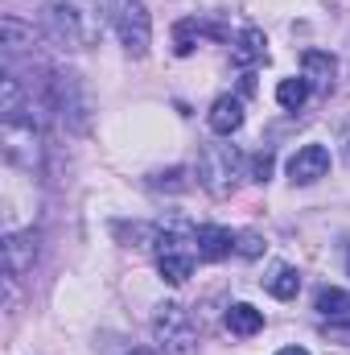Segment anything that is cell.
I'll return each mask as SVG.
<instances>
[{
  "instance_id": "cell-25",
  "label": "cell",
  "mask_w": 350,
  "mask_h": 355,
  "mask_svg": "<svg viewBox=\"0 0 350 355\" xmlns=\"http://www.w3.org/2000/svg\"><path fill=\"white\" fill-rule=\"evenodd\" d=\"M347 268H350V244H347Z\"/></svg>"
},
{
  "instance_id": "cell-15",
  "label": "cell",
  "mask_w": 350,
  "mask_h": 355,
  "mask_svg": "<svg viewBox=\"0 0 350 355\" xmlns=\"http://www.w3.org/2000/svg\"><path fill=\"white\" fill-rule=\"evenodd\" d=\"M227 331H231V335H239V339H252L256 331H264V314L256 310V306L239 302V306H231V310H227Z\"/></svg>"
},
{
  "instance_id": "cell-12",
  "label": "cell",
  "mask_w": 350,
  "mask_h": 355,
  "mask_svg": "<svg viewBox=\"0 0 350 355\" xmlns=\"http://www.w3.org/2000/svg\"><path fill=\"white\" fill-rule=\"evenodd\" d=\"M210 128L219 132V137H231V132H239L243 128V103L235 99V95H219L214 103H210Z\"/></svg>"
},
{
  "instance_id": "cell-4",
  "label": "cell",
  "mask_w": 350,
  "mask_h": 355,
  "mask_svg": "<svg viewBox=\"0 0 350 355\" xmlns=\"http://www.w3.org/2000/svg\"><path fill=\"white\" fill-rule=\"evenodd\" d=\"M239 170H243V157L235 153V145H223V141L202 145V153H198V182L214 198H227L239 186Z\"/></svg>"
},
{
  "instance_id": "cell-26",
  "label": "cell",
  "mask_w": 350,
  "mask_h": 355,
  "mask_svg": "<svg viewBox=\"0 0 350 355\" xmlns=\"http://www.w3.org/2000/svg\"><path fill=\"white\" fill-rule=\"evenodd\" d=\"M347 157H350V137H347Z\"/></svg>"
},
{
  "instance_id": "cell-20",
  "label": "cell",
  "mask_w": 350,
  "mask_h": 355,
  "mask_svg": "<svg viewBox=\"0 0 350 355\" xmlns=\"http://www.w3.org/2000/svg\"><path fill=\"white\" fill-rule=\"evenodd\" d=\"M153 186L157 190H190V174L174 166V170H161V174H153Z\"/></svg>"
},
{
  "instance_id": "cell-8",
  "label": "cell",
  "mask_w": 350,
  "mask_h": 355,
  "mask_svg": "<svg viewBox=\"0 0 350 355\" xmlns=\"http://www.w3.org/2000/svg\"><path fill=\"white\" fill-rule=\"evenodd\" d=\"M37 261V232H8L4 236V268L8 277H25Z\"/></svg>"
},
{
  "instance_id": "cell-17",
  "label": "cell",
  "mask_w": 350,
  "mask_h": 355,
  "mask_svg": "<svg viewBox=\"0 0 350 355\" xmlns=\"http://www.w3.org/2000/svg\"><path fill=\"white\" fill-rule=\"evenodd\" d=\"M33 46V25H25L21 17H4V54H21Z\"/></svg>"
},
{
  "instance_id": "cell-11",
  "label": "cell",
  "mask_w": 350,
  "mask_h": 355,
  "mask_svg": "<svg viewBox=\"0 0 350 355\" xmlns=\"http://www.w3.org/2000/svg\"><path fill=\"white\" fill-rule=\"evenodd\" d=\"M194 244H198V257H202V261H223V257L235 248V236H231L227 227L202 223V227H194Z\"/></svg>"
},
{
  "instance_id": "cell-18",
  "label": "cell",
  "mask_w": 350,
  "mask_h": 355,
  "mask_svg": "<svg viewBox=\"0 0 350 355\" xmlns=\"http://www.w3.org/2000/svg\"><path fill=\"white\" fill-rule=\"evenodd\" d=\"M198 37H202V25H198L194 17H181L174 25V54L177 58H190V54L198 50Z\"/></svg>"
},
{
  "instance_id": "cell-21",
  "label": "cell",
  "mask_w": 350,
  "mask_h": 355,
  "mask_svg": "<svg viewBox=\"0 0 350 355\" xmlns=\"http://www.w3.org/2000/svg\"><path fill=\"white\" fill-rule=\"evenodd\" d=\"M235 252L252 261V257H260V252H264V240L256 236V232H243V236H235Z\"/></svg>"
},
{
  "instance_id": "cell-22",
  "label": "cell",
  "mask_w": 350,
  "mask_h": 355,
  "mask_svg": "<svg viewBox=\"0 0 350 355\" xmlns=\"http://www.w3.org/2000/svg\"><path fill=\"white\" fill-rule=\"evenodd\" d=\"M272 166H276L272 153H256V157H252V182H268V178H272Z\"/></svg>"
},
{
  "instance_id": "cell-14",
  "label": "cell",
  "mask_w": 350,
  "mask_h": 355,
  "mask_svg": "<svg viewBox=\"0 0 350 355\" xmlns=\"http://www.w3.org/2000/svg\"><path fill=\"white\" fill-rule=\"evenodd\" d=\"M264 289H268L272 297H280V302H293V297L301 293V277H297L293 265H276L264 277Z\"/></svg>"
},
{
  "instance_id": "cell-16",
  "label": "cell",
  "mask_w": 350,
  "mask_h": 355,
  "mask_svg": "<svg viewBox=\"0 0 350 355\" xmlns=\"http://www.w3.org/2000/svg\"><path fill=\"white\" fill-rule=\"evenodd\" d=\"M317 314H326V318H334V322H350V293L326 285V289L317 293Z\"/></svg>"
},
{
  "instance_id": "cell-9",
  "label": "cell",
  "mask_w": 350,
  "mask_h": 355,
  "mask_svg": "<svg viewBox=\"0 0 350 355\" xmlns=\"http://www.w3.org/2000/svg\"><path fill=\"white\" fill-rule=\"evenodd\" d=\"M326 174H330V149L326 145H305L288 162V178L297 186H309V182H317V178H326Z\"/></svg>"
},
{
  "instance_id": "cell-13",
  "label": "cell",
  "mask_w": 350,
  "mask_h": 355,
  "mask_svg": "<svg viewBox=\"0 0 350 355\" xmlns=\"http://www.w3.org/2000/svg\"><path fill=\"white\" fill-rule=\"evenodd\" d=\"M264 58H268L264 33L256 29V25H248V29L235 37V46H231V62H235V67H256V62H264Z\"/></svg>"
},
{
  "instance_id": "cell-3",
  "label": "cell",
  "mask_w": 350,
  "mask_h": 355,
  "mask_svg": "<svg viewBox=\"0 0 350 355\" xmlns=\"http://www.w3.org/2000/svg\"><path fill=\"white\" fill-rule=\"evenodd\" d=\"M0 149H4L8 166H17L25 174L42 170V124L33 116H25V112L4 116V124H0Z\"/></svg>"
},
{
  "instance_id": "cell-2",
  "label": "cell",
  "mask_w": 350,
  "mask_h": 355,
  "mask_svg": "<svg viewBox=\"0 0 350 355\" xmlns=\"http://www.w3.org/2000/svg\"><path fill=\"white\" fill-rule=\"evenodd\" d=\"M153 248H157V268L169 285L190 281L194 261H198V244H194V227L190 223H157V236H153Z\"/></svg>"
},
{
  "instance_id": "cell-1",
  "label": "cell",
  "mask_w": 350,
  "mask_h": 355,
  "mask_svg": "<svg viewBox=\"0 0 350 355\" xmlns=\"http://www.w3.org/2000/svg\"><path fill=\"white\" fill-rule=\"evenodd\" d=\"M46 33L62 50H91L103 37V17L95 0H50L46 4Z\"/></svg>"
},
{
  "instance_id": "cell-6",
  "label": "cell",
  "mask_w": 350,
  "mask_h": 355,
  "mask_svg": "<svg viewBox=\"0 0 350 355\" xmlns=\"http://www.w3.org/2000/svg\"><path fill=\"white\" fill-rule=\"evenodd\" d=\"M153 335H157V343H161L165 355H198V327H194V318L177 302L157 306Z\"/></svg>"
},
{
  "instance_id": "cell-23",
  "label": "cell",
  "mask_w": 350,
  "mask_h": 355,
  "mask_svg": "<svg viewBox=\"0 0 350 355\" xmlns=\"http://www.w3.org/2000/svg\"><path fill=\"white\" fill-rule=\"evenodd\" d=\"M276 355H309V352H305V347H280Z\"/></svg>"
},
{
  "instance_id": "cell-19",
  "label": "cell",
  "mask_w": 350,
  "mask_h": 355,
  "mask_svg": "<svg viewBox=\"0 0 350 355\" xmlns=\"http://www.w3.org/2000/svg\"><path fill=\"white\" fill-rule=\"evenodd\" d=\"M305 99H309V83H305V79H280V87H276V103H280V107L297 112Z\"/></svg>"
},
{
  "instance_id": "cell-24",
  "label": "cell",
  "mask_w": 350,
  "mask_h": 355,
  "mask_svg": "<svg viewBox=\"0 0 350 355\" xmlns=\"http://www.w3.org/2000/svg\"><path fill=\"white\" fill-rule=\"evenodd\" d=\"M128 355H153V352H145V347H132V352H128Z\"/></svg>"
},
{
  "instance_id": "cell-5",
  "label": "cell",
  "mask_w": 350,
  "mask_h": 355,
  "mask_svg": "<svg viewBox=\"0 0 350 355\" xmlns=\"http://www.w3.org/2000/svg\"><path fill=\"white\" fill-rule=\"evenodd\" d=\"M46 99H50V107L62 116V124H71L75 132H87L91 128V103H87V95H83L79 75H71V71H50V79H46Z\"/></svg>"
},
{
  "instance_id": "cell-7",
  "label": "cell",
  "mask_w": 350,
  "mask_h": 355,
  "mask_svg": "<svg viewBox=\"0 0 350 355\" xmlns=\"http://www.w3.org/2000/svg\"><path fill=\"white\" fill-rule=\"evenodd\" d=\"M111 25H116V33H120V46H124L132 58H145V54H149L153 21H149L145 0H111Z\"/></svg>"
},
{
  "instance_id": "cell-10",
  "label": "cell",
  "mask_w": 350,
  "mask_h": 355,
  "mask_svg": "<svg viewBox=\"0 0 350 355\" xmlns=\"http://www.w3.org/2000/svg\"><path fill=\"white\" fill-rule=\"evenodd\" d=\"M301 71H305V83L317 91H330L334 87V75H338V62H334V54H326V50H305L301 54Z\"/></svg>"
}]
</instances>
